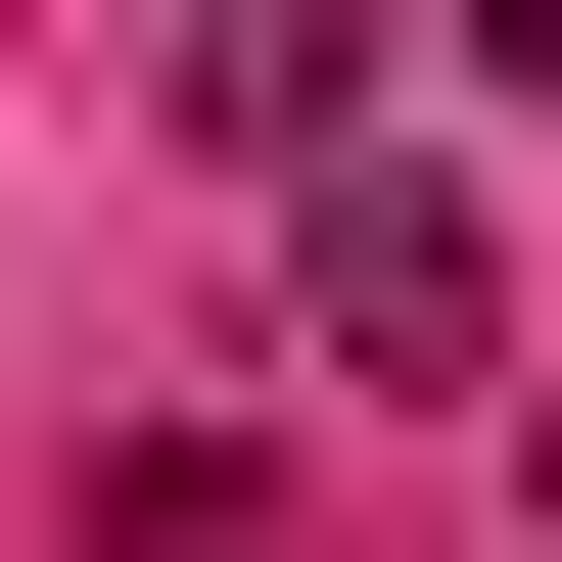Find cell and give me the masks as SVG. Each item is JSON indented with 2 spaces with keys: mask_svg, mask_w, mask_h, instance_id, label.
<instances>
[{
  "mask_svg": "<svg viewBox=\"0 0 562 562\" xmlns=\"http://www.w3.org/2000/svg\"><path fill=\"white\" fill-rule=\"evenodd\" d=\"M281 328H328L375 422H469V375H516V235H469L422 140H281Z\"/></svg>",
  "mask_w": 562,
  "mask_h": 562,
  "instance_id": "obj_1",
  "label": "cell"
},
{
  "mask_svg": "<svg viewBox=\"0 0 562 562\" xmlns=\"http://www.w3.org/2000/svg\"><path fill=\"white\" fill-rule=\"evenodd\" d=\"M188 94L235 140H375V0H188Z\"/></svg>",
  "mask_w": 562,
  "mask_h": 562,
  "instance_id": "obj_2",
  "label": "cell"
},
{
  "mask_svg": "<svg viewBox=\"0 0 562 562\" xmlns=\"http://www.w3.org/2000/svg\"><path fill=\"white\" fill-rule=\"evenodd\" d=\"M469 94H516V140H562V0H469Z\"/></svg>",
  "mask_w": 562,
  "mask_h": 562,
  "instance_id": "obj_3",
  "label": "cell"
}]
</instances>
